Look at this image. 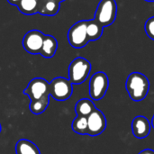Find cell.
Segmentation results:
<instances>
[{
  "mask_svg": "<svg viewBox=\"0 0 154 154\" xmlns=\"http://www.w3.org/2000/svg\"><path fill=\"white\" fill-rule=\"evenodd\" d=\"M0 132H1V124H0Z\"/></svg>",
  "mask_w": 154,
  "mask_h": 154,
  "instance_id": "cell-25",
  "label": "cell"
},
{
  "mask_svg": "<svg viewBox=\"0 0 154 154\" xmlns=\"http://www.w3.org/2000/svg\"><path fill=\"white\" fill-rule=\"evenodd\" d=\"M7 2L10 4V5H17L18 3L20 2V0H7Z\"/></svg>",
  "mask_w": 154,
  "mask_h": 154,
  "instance_id": "cell-21",
  "label": "cell"
},
{
  "mask_svg": "<svg viewBox=\"0 0 154 154\" xmlns=\"http://www.w3.org/2000/svg\"><path fill=\"white\" fill-rule=\"evenodd\" d=\"M109 87V79L107 75L103 71L96 72L89 80V96L95 101L101 100L106 94Z\"/></svg>",
  "mask_w": 154,
  "mask_h": 154,
  "instance_id": "cell-4",
  "label": "cell"
},
{
  "mask_svg": "<svg viewBox=\"0 0 154 154\" xmlns=\"http://www.w3.org/2000/svg\"><path fill=\"white\" fill-rule=\"evenodd\" d=\"M144 31L147 36L154 41V16L150 17L144 23Z\"/></svg>",
  "mask_w": 154,
  "mask_h": 154,
  "instance_id": "cell-19",
  "label": "cell"
},
{
  "mask_svg": "<svg viewBox=\"0 0 154 154\" xmlns=\"http://www.w3.org/2000/svg\"><path fill=\"white\" fill-rule=\"evenodd\" d=\"M152 124L143 116H137L132 122V132L138 139L146 138L151 133Z\"/></svg>",
  "mask_w": 154,
  "mask_h": 154,
  "instance_id": "cell-10",
  "label": "cell"
},
{
  "mask_svg": "<svg viewBox=\"0 0 154 154\" xmlns=\"http://www.w3.org/2000/svg\"><path fill=\"white\" fill-rule=\"evenodd\" d=\"M92 66L91 63L83 57L74 59L69 67V79L73 85L82 84L88 78Z\"/></svg>",
  "mask_w": 154,
  "mask_h": 154,
  "instance_id": "cell-2",
  "label": "cell"
},
{
  "mask_svg": "<svg viewBox=\"0 0 154 154\" xmlns=\"http://www.w3.org/2000/svg\"><path fill=\"white\" fill-rule=\"evenodd\" d=\"M152 127H153V129H154V115H153V117H152Z\"/></svg>",
  "mask_w": 154,
  "mask_h": 154,
  "instance_id": "cell-22",
  "label": "cell"
},
{
  "mask_svg": "<svg viewBox=\"0 0 154 154\" xmlns=\"http://www.w3.org/2000/svg\"><path fill=\"white\" fill-rule=\"evenodd\" d=\"M72 85L69 79L62 77L55 78L50 83V95L58 101L68 100L73 93Z\"/></svg>",
  "mask_w": 154,
  "mask_h": 154,
  "instance_id": "cell-6",
  "label": "cell"
},
{
  "mask_svg": "<svg viewBox=\"0 0 154 154\" xmlns=\"http://www.w3.org/2000/svg\"><path fill=\"white\" fill-rule=\"evenodd\" d=\"M15 152L16 154H41L37 145L26 139H21L17 142Z\"/></svg>",
  "mask_w": 154,
  "mask_h": 154,
  "instance_id": "cell-14",
  "label": "cell"
},
{
  "mask_svg": "<svg viewBox=\"0 0 154 154\" xmlns=\"http://www.w3.org/2000/svg\"><path fill=\"white\" fill-rule=\"evenodd\" d=\"M97 107L95 106L92 100L88 98H82L79 100L75 106V111L78 116L88 117Z\"/></svg>",
  "mask_w": 154,
  "mask_h": 154,
  "instance_id": "cell-13",
  "label": "cell"
},
{
  "mask_svg": "<svg viewBox=\"0 0 154 154\" xmlns=\"http://www.w3.org/2000/svg\"><path fill=\"white\" fill-rule=\"evenodd\" d=\"M116 14L117 5L116 0H100L94 19L103 27H106L116 21Z\"/></svg>",
  "mask_w": 154,
  "mask_h": 154,
  "instance_id": "cell-3",
  "label": "cell"
},
{
  "mask_svg": "<svg viewBox=\"0 0 154 154\" xmlns=\"http://www.w3.org/2000/svg\"><path fill=\"white\" fill-rule=\"evenodd\" d=\"M18 10L25 15H32L38 13V0H20L16 5Z\"/></svg>",
  "mask_w": 154,
  "mask_h": 154,
  "instance_id": "cell-16",
  "label": "cell"
},
{
  "mask_svg": "<svg viewBox=\"0 0 154 154\" xmlns=\"http://www.w3.org/2000/svg\"><path fill=\"white\" fill-rule=\"evenodd\" d=\"M139 154H154V151L152 149H145V150H143L142 152H140Z\"/></svg>",
  "mask_w": 154,
  "mask_h": 154,
  "instance_id": "cell-20",
  "label": "cell"
},
{
  "mask_svg": "<svg viewBox=\"0 0 154 154\" xmlns=\"http://www.w3.org/2000/svg\"><path fill=\"white\" fill-rule=\"evenodd\" d=\"M103 26L95 19L87 20V32L89 41H97L103 34Z\"/></svg>",
  "mask_w": 154,
  "mask_h": 154,
  "instance_id": "cell-15",
  "label": "cell"
},
{
  "mask_svg": "<svg viewBox=\"0 0 154 154\" xmlns=\"http://www.w3.org/2000/svg\"><path fill=\"white\" fill-rule=\"evenodd\" d=\"M88 134L90 136H97L101 134L106 128V118L102 111L96 108L88 116Z\"/></svg>",
  "mask_w": 154,
  "mask_h": 154,
  "instance_id": "cell-9",
  "label": "cell"
},
{
  "mask_svg": "<svg viewBox=\"0 0 154 154\" xmlns=\"http://www.w3.org/2000/svg\"><path fill=\"white\" fill-rule=\"evenodd\" d=\"M38 13L42 15L54 16L60 11V2L57 0H38Z\"/></svg>",
  "mask_w": 154,
  "mask_h": 154,
  "instance_id": "cell-11",
  "label": "cell"
},
{
  "mask_svg": "<svg viewBox=\"0 0 154 154\" xmlns=\"http://www.w3.org/2000/svg\"><path fill=\"white\" fill-rule=\"evenodd\" d=\"M23 94L28 96L31 101L48 97L50 96V83L42 78L32 79L23 90Z\"/></svg>",
  "mask_w": 154,
  "mask_h": 154,
  "instance_id": "cell-7",
  "label": "cell"
},
{
  "mask_svg": "<svg viewBox=\"0 0 154 154\" xmlns=\"http://www.w3.org/2000/svg\"><path fill=\"white\" fill-rule=\"evenodd\" d=\"M69 43L76 49L85 47L90 41L87 32V20L79 21L74 23L68 32Z\"/></svg>",
  "mask_w": 154,
  "mask_h": 154,
  "instance_id": "cell-5",
  "label": "cell"
},
{
  "mask_svg": "<svg viewBox=\"0 0 154 154\" xmlns=\"http://www.w3.org/2000/svg\"><path fill=\"white\" fill-rule=\"evenodd\" d=\"M50 103V96L44 97L38 100H32L30 103L29 108L31 112L34 115H41L42 114L48 107Z\"/></svg>",
  "mask_w": 154,
  "mask_h": 154,
  "instance_id": "cell-17",
  "label": "cell"
},
{
  "mask_svg": "<svg viewBox=\"0 0 154 154\" xmlns=\"http://www.w3.org/2000/svg\"><path fill=\"white\" fill-rule=\"evenodd\" d=\"M45 34L39 30H31L23 39V49L30 54H40Z\"/></svg>",
  "mask_w": 154,
  "mask_h": 154,
  "instance_id": "cell-8",
  "label": "cell"
},
{
  "mask_svg": "<svg viewBox=\"0 0 154 154\" xmlns=\"http://www.w3.org/2000/svg\"><path fill=\"white\" fill-rule=\"evenodd\" d=\"M57 1H59V2H60V3H61V2H64V1H65V0H57Z\"/></svg>",
  "mask_w": 154,
  "mask_h": 154,
  "instance_id": "cell-24",
  "label": "cell"
},
{
  "mask_svg": "<svg viewBox=\"0 0 154 154\" xmlns=\"http://www.w3.org/2000/svg\"><path fill=\"white\" fill-rule=\"evenodd\" d=\"M144 1H147V2H154V0H144Z\"/></svg>",
  "mask_w": 154,
  "mask_h": 154,
  "instance_id": "cell-23",
  "label": "cell"
},
{
  "mask_svg": "<svg viewBox=\"0 0 154 154\" xmlns=\"http://www.w3.org/2000/svg\"><path fill=\"white\" fill-rule=\"evenodd\" d=\"M125 88L130 98L139 102L147 97L150 89V81L144 74L132 72L126 79Z\"/></svg>",
  "mask_w": 154,
  "mask_h": 154,
  "instance_id": "cell-1",
  "label": "cell"
},
{
  "mask_svg": "<svg viewBox=\"0 0 154 154\" xmlns=\"http://www.w3.org/2000/svg\"><path fill=\"white\" fill-rule=\"evenodd\" d=\"M71 128L78 134H88V117L78 116L72 121Z\"/></svg>",
  "mask_w": 154,
  "mask_h": 154,
  "instance_id": "cell-18",
  "label": "cell"
},
{
  "mask_svg": "<svg viewBox=\"0 0 154 154\" xmlns=\"http://www.w3.org/2000/svg\"><path fill=\"white\" fill-rule=\"evenodd\" d=\"M57 49H58V42L56 38L53 37L52 35L45 34L40 54L46 59H51L55 55Z\"/></svg>",
  "mask_w": 154,
  "mask_h": 154,
  "instance_id": "cell-12",
  "label": "cell"
}]
</instances>
